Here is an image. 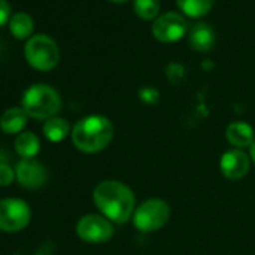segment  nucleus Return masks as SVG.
<instances>
[{
  "mask_svg": "<svg viewBox=\"0 0 255 255\" xmlns=\"http://www.w3.org/2000/svg\"><path fill=\"white\" fill-rule=\"evenodd\" d=\"M15 179V170L8 164H0V186H9Z\"/></svg>",
  "mask_w": 255,
  "mask_h": 255,
  "instance_id": "6ab92c4d",
  "label": "nucleus"
},
{
  "mask_svg": "<svg viewBox=\"0 0 255 255\" xmlns=\"http://www.w3.org/2000/svg\"><path fill=\"white\" fill-rule=\"evenodd\" d=\"M21 107L29 117L38 120H48L56 117L62 108V99L56 89L47 84L30 86L21 98Z\"/></svg>",
  "mask_w": 255,
  "mask_h": 255,
  "instance_id": "7ed1b4c3",
  "label": "nucleus"
},
{
  "mask_svg": "<svg viewBox=\"0 0 255 255\" xmlns=\"http://www.w3.org/2000/svg\"><path fill=\"white\" fill-rule=\"evenodd\" d=\"M111 2H116V3H120V2H126V0H111Z\"/></svg>",
  "mask_w": 255,
  "mask_h": 255,
  "instance_id": "5701e85b",
  "label": "nucleus"
},
{
  "mask_svg": "<svg viewBox=\"0 0 255 255\" xmlns=\"http://www.w3.org/2000/svg\"><path fill=\"white\" fill-rule=\"evenodd\" d=\"M15 179L27 189H36L45 185L48 174L45 167L36 159H21L15 165Z\"/></svg>",
  "mask_w": 255,
  "mask_h": 255,
  "instance_id": "1a4fd4ad",
  "label": "nucleus"
},
{
  "mask_svg": "<svg viewBox=\"0 0 255 255\" xmlns=\"http://www.w3.org/2000/svg\"><path fill=\"white\" fill-rule=\"evenodd\" d=\"M27 113L24 111L23 107H12L8 108L2 117H0V129L2 132L8 134V135H15V134H21V131L27 125Z\"/></svg>",
  "mask_w": 255,
  "mask_h": 255,
  "instance_id": "f8f14e48",
  "label": "nucleus"
},
{
  "mask_svg": "<svg viewBox=\"0 0 255 255\" xmlns=\"http://www.w3.org/2000/svg\"><path fill=\"white\" fill-rule=\"evenodd\" d=\"M114 128L110 119L92 114L78 120L72 129L74 146L84 153H96L104 150L113 140Z\"/></svg>",
  "mask_w": 255,
  "mask_h": 255,
  "instance_id": "f03ea898",
  "label": "nucleus"
},
{
  "mask_svg": "<svg viewBox=\"0 0 255 255\" xmlns=\"http://www.w3.org/2000/svg\"><path fill=\"white\" fill-rule=\"evenodd\" d=\"M249 165L251 162L248 155L240 149L227 150L219 161L221 171L228 180H240L242 177H245L249 171Z\"/></svg>",
  "mask_w": 255,
  "mask_h": 255,
  "instance_id": "9d476101",
  "label": "nucleus"
},
{
  "mask_svg": "<svg viewBox=\"0 0 255 255\" xmlns=\"http://www.w3.org/2000/svg\"><path fill=\"white\" fill-rule=\"evenodd\" d=\"M249 155H251V159L255 162V140H254V143H252L251 147H249Z\"/></svg>",
  "mask_w": 255,
  "mask_h": 255,
  "instance_id": "4be33fe9",
  "label": "nucleus"
},
{
  "mask_svg": "<svg viewBox=\"0 0 255 255\" xmlns=\"http://www.w3.org/2000/svg\"><path fill=\"white\" fill-rule=\"evenodd\" d=\"M69 129L71 128H69L68 120L62 119V117H51L42 126L44 135L47 137V140H50L53 143H59V141L65 140L69 134Z\"/></svg>",
  "mask_w": 255,
  "mask_h": 255,
  "instance_id": "2eb2a0df",
  "label": "nucleus"
},
{
  "mask_svg": "<svg viewBox=\"0 0 255 255\" xmlns=\"http://www.w3.org/2000/svg\"><path fill=\"white\" fill-rule=\"evenodd\" d=\"M9 14H11V6L6 0H0V27H2L8 18H9Z\"/></svg>",
  "mask_w": 255,
  "mask_h": 255,
  "instance_id": "412c9836",
  "label": "nucleus"
},
{
  "mask_svg": "<svg viewBox=\"0 0 255 255\" xmlns=\"http://www.w3.org/2000/svg\"><path fill=\"white\" fill-rule=\"evenodd\" d=\"M188 30L186 20L177 12H167L153 21V36L165 44L179 41Z\"/></svg>",
  "mask_w": 255,
  "mask_h": 255,
  "instance_id": "6e6552de",
  "label": "nucleus"
},
{
  "mask_svg": "<svg viewBox=\"0 0 255 255\" xmlns=\"http://www.w3.org/2000/svg\"><path fill=\"white\" fill-rule=\"evenodd\" d=\"M159 0H134V11L143 20H153L159 12Z\"/></svg>",
  "mask_w": 255,
  "mask_h": 255,
  "instance_id": "a211bd4d",
  "label": "nucleus"
},
{
  "mask_svg": "<svg viewBox=\"0 0 255 255\" xmlns=\"http://www.w3.org/2000/svg\"><path fill=\"white\" fill-rule=\"evenodd\" d=\"M77 234L83 242L104 243L113 237L114 228L111 221L102 215H84L77 222Z\"/></svg>",
  "mask_w": 255,
  "mask_h": 255,
  "instance_id": "0eeeda50",
  "label": "nucleus"
},
{
  "mask_svg": "<svg viewBox=\"0 0 255 255\" xmlns=\"http://www.w3.org/2000/svg\"><path fill=\"white\" fill-rule=\"evenodd\" d=\"M215 32L206 23H197L189 32V42L191 47L197 51H209L215 45Z\"/></svg>",
  "mask_w": 255,
  "mask_h": 255,
  "instance_id": "ddd939ff",
  "label": "nucleus"
},
{
  "mask_svg": "<svg viewBox=\"0 0 255 255\" xmlns=\"http://www.w3.org/2000/svg\"><path fill=\"white\" fill-rule=\"evenodd\" d=\"M170 206L161 198H149L135 207L132 221L138 231L153 233L162 228L170 219Z\"/></svg>",
  "mask_w": 255,
  "mask_h": 255,
  "instance_id": "39448f33",
  "label": "nucleus"
},
{
  "mask_svg": "<svg viewBox=\"0 0 255 255\" xmlns=\"http://www.w3.org/2000/svg\"><path fill=\"white\" fill-rule=\"evenodd\" d=\"M93 203L108 221L125 224L134 216L135 197L129 186L119 180H104L93 189Z\"/></svg>",
  "mask_w": 255,
  "mask_h": 255,
  "instance_id": "f257e3e1",
  "label": "nucleus"
},
{
  "mask_svg": "<svg viewBox=\"0 0 255 255\" xmlns=\"http://www.w3.org/2000/svg\"><path fill=\"white\" fill-rule=\"evenodd\" d=\"M215 0H177L179 8L189 17H203L213 6Z\"/></svg>",
  "mask_w": 255,
  "mask_h": 255,
  "instance_id": "f3484780",
  "label": "nucleus"
},
{
  "mask_svg": "<svg viewBox=\"0 0 255 255\" xmlns=\"http://www.w3.org/2000/svg\"><path fill=\"white\" fill-rule=\"evenodd\" d=\"M9 30L15 38L24 39V38L30 36V33L33 32V18L26 12H18L11 17Z\"/></svg>",
  "mask_w": 255,
  "mask_h": 255,
  "instance_id": "dca6fc26",
  "label": "nucleus"
},
{
  "mask_svg": "<svg viewBox=\"0 0 255 255\" xmlns=\"http://www.w3.org/2000/svg\"><path fill=\"white\" fill-rule=\"evenodd\" d=\"M32 219L30 206L20 198L0 200V231L17 233L29 225Z\"/></svg>",
  "mask_w": 255,
  "mask_h": 255,
  "instance_id": "423d86ee",
  "label": "nucleus"
},
{
  "mask_svg": "<svg viewBox=\"0 0 255 255\" xmlns=\"http://www.w3.org/2000/svg\"><path fill=\"white\" fill-rule=\"evenodd\" d=\"M14 146L21 159H35V156L39 153L41 141L33 132H21L17 135Z\"/></svg>",
  "mask_w": 255,
  "mask_h": 255,
  "instance_id": "4468645a",
  "label": "nucleus"
},
{
  "mask_svg": "<svg viewBox=\"0 0 255 255\" xmlns=\"http://www.w3.org/2000/svg\"><path fill=\"white\" fill-rule=\"evenodd\" d=\"M24 56L38 71H51L57 66L60 51L56 41L47 35H35L24 45Z\"/></svg>",
  "mask_w": 255,
  "mask_h": 255,
  "instance_id": "20e7f679",
  "label": "nucleus"
},
{
  "mask_svg": "<svg viewBox=\"0 0 255 255\" xmlns=\"http://www.w3.org/2000/svg\"><path fill=\"white\" fill-rule=\"evenodd\" d=\"M140 98L146 104H156L159 101V92L153 87H143L140 90Z\"/></svg>",
  "mask_w": 255,
  "mask_h": 255,
  "instance_id": "aec40b11",
  "label": "nucleus"
},
{
  "mask_svg": "<svg viewBox=\"0 0 255 255\" xmlns=\"http://www.w3.org/2000/svg\"><path fill=\"white\" fill-rule=\"evenodd\" d=\"M254 128L246 123V122H233L227 126L225 129V137H227V141L234 146L236 149H243V147H251V144L254 143L255 140V135H254Z\"/></svg>",
  "mask_w": 255,
  "mask_h": 255,
  "instance_id": "9b49d317",
  "label": "nucleus"
}]
</instances>
